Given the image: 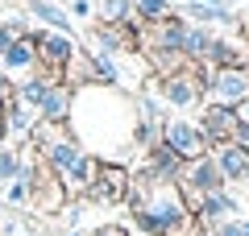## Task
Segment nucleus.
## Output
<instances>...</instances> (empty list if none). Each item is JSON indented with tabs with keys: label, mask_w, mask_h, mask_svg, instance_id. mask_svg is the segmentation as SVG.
Returning a JSON list of instances; mask_svg holds the SVG:
<instances>
[{
	"label": "nucleus",
	"mask_w": 249,
	"mask_h": 236,
	"mask_svg": "<svg viewBox=\"0 0 249 236\" xmlns=\"http://www.w3.org/2000/svg\"><path fill=\"white\" fill-rule=\"evenodd\" d=\"M178 183L196 186L199 195H220V191H229V183H224L220 166L212 162V153L199 157V162H187V166H183V178H178Z\"/></svg>",
	"instance_id": "10"
},
{
	"label": "nucleus",
	"mask_w": 249,
	"mask_h": 236,
	"mask_svg": "<svg viewBox=\"0 0 249 236\" xmlns=\"http://www.w3.org/2000/svg\"><path fill=\"white\" fill-rule=\"evenodd\" d=\"M0 116H4V137H13V141H21V145H29V133H34V124H37V112H34V108L9 104Z\"/></svg>",
	"instance_id": "16"
},
{
	"label": "nucleus",
	"mask_w": 249,
	"mask_h": 236,
	"mask_svg": "<svg viewBox=\"0 0 249 236\" xmlns=\"http://www.w3.org/2000/svg\"><path fill=\"white\" fill-rule=\"evenodd\" d=\"M46 91H50V79L46 75H29L25 83H17V104H25V108H42V100H46Z\"/></svg>",
	"instance_id": "22"
},
{
	"label": "nucleus",
	"mask_w": 249,
	"mask_h": 236,
	"mask_svg": "<svg viewBox=\"0 0 249 236\" xmlns=\"http://www.w3.org/2000/svg\"><path fill=\"white\" fill-rule=\"evenodd\" d=\"M67 236H83V232H67Z\"/></svg>",
	"instance_id": "31"
},
{
	"label": "nucleus",
	"mask_w": 249,
	"mask_h": 236,
	"mask_svg": "<svg viewBox=\"0 0 249 236\" xmlns=\"http://www.w3.org/2000/svg\"><path fill=\"white\" fill-rule=\"evenodd\" d=\"M229 219H241V203L232 199L229 191H220V195H208L204 199V207H199V216H196V228H199V236H204V232H212V228L229 224Z\"/></svg>",
	"instance_id": "9"
},
{
	"label": "nucleus",
	"mask_w": 249,
	"mask_h": 236,
	"mask_svg": "<svg viewBox=\"0 0 249 236\" xmlns=\"http://www.w3.org/2000/svg\"><path fill=\"white\" fill-rule=\"evenodd\" d=\"M204 62H208L212 70H237V67H249V58H245V46L229 42V37H216Z\"/></svg>",
	"instance_id": "17"
},
{
	"label": "nucleus",
	"mask_w": 249,
	"mask_h": 236,
	"mask_svg": "<svg viewBox=\"0 0 249 236\" xmlns=\"http://www.w3.org/2000/svg\"><path fill=\"white\" fill-rule=\"evenodd\" d=\"M158 91H162V100H166L170 108H178V112H187V108H204V75H199L196 62H187L183 70L158 79Z\"/></svg>",
	"instance_id": "3"
},
{
	"label": "nucleus",
	"mask_w": 249,
	"mask_h": 236,
	"mask_svg": "<svg viewBox=\"0 0 249 236\" xmlns=\"http://www.w3.org/2000/svg\"><path fill=\"white\" fill-rule=\"evenodd\" d=\"M0 141H4V116H0Z\"/></svg>",
	"instance_id": "29"
},
{
	"label": "nucleus",
	"mask_w": 249,
	"mask_h": 236,
	"mask_svg": "<svg viewBox=\"0 0 249 236\" xmlns=\"http://www.w3.org/2000/svg\"><path fill=\"white\" fill-rule=\"evenodd\" d=\"M129 186H133V170L129 166H112V162H100V174L91 183L88 199L83 203H104V207H116V203L129 199Z\"/></svg>",
	"instance_id": "6"
},
{
	"label": "nucleus",
	"mask_w": 249,
	"mask_h": 236,
	"mask_svg": "<svg viewBox=\"0 0 249 236\" xmlns=\"http://www.w3.org/2000/svg\"><path fill=\"white\" fill-rule=\"evenodd\" d=\"M91 236H133V232H129L124 224H104V228H96Z\"/></svg>",
	"instance_id": "24"
},
{
	"label": "nucleus",
	"mask_w": 249,
	"mask_h": 236,
	"mask_svg": "<svg viewBox=\"0 0 249 236\" xmlns=\"http://www.w3.org/2000/svg\"><path fill=\"white\" fill-rule=\"evenodd\" d=\"M34 34V29L25 25V17H13V21H4V25H0V54L9 50L13 42H17V37H29Z\"/></svg>",
	"instance_id": "23"
},
{
	"label": "nucleus",
	"mask_w": 249,
	"mask_h": 236,
	"mask_svg": "<svg viewBox=\"0 0 249 236\" xmlns=\"http://www.w3.org/2000/svg\"><path fill=\"white\" fill-rule=\"evenodd\" d=\"M245 58H249V34H245Z\"/></svg>",
	"instance_id": "30"
},
{
	"label": "nucleus",
	"mask_w": 249,
	"mask_h": 236,
	"mask_svg": "<svg viewBox=\"0 0 249 236\" xmlns=\"http://www.w3.org/2000/svg\"><path fill=\"white\" fill-rule=\"evenodd\" d=\"M196 124L204 129L208 145H224V141H232V133H237V112L232 108H216V104H204L196 116Z\"/></svg>",
	"instance_id": "8"
},
{
	"label": "nucleus",
	"mask_w": 249,
	"mask_h": 236,
	"mask_svg": "<svg viewBox=\"0 0 249 236\" xmlns=\"http://www.w3.org/2000/svg\"><path fill=\"white\" fill-rule=\"evenodd\" d=\"M71 100H75V91H71V87H62V83H50V91H46L42 108H37V120L67 124V120H71Z\"/></svg>",
	"instance_id": "14"
},
{
	"label": "nucleus",
	"mask_w": 249,
	"mask_h": 236,
	"mask_svg": "<svg viewBox=\"0 0 249 236\" xmlns=\"http://www.w3.org/2000/svg\"><path fill=\"white\" fill-rule=\"evenodd\" d=\"M232 145L249 153V124H237V133H232Z\"/></svg>",
	"instance_id": "25"
},
{
	"label": "nucleus",
	"mask_w": 249,
	"mask_h": 236,
	"mask_svg": "<svg viewBox=\"0 0 249 236\" xmlns=\"http://www.w3.org/2000/svg\"><path fill=\"white\" fill-rule=\"evenodd\" d=\"M100 25H137L133 21V0H100Z\"/></svg>",
	"instance_id": "21"
},
{
	"label": "nucleus",
	"mask_w": 249,
	"mask_h": 236,
	"mask_svg": "<svg viewBox=\"0 0 249 236\" xmlns=\"http://www.w3.org/2000/svg\"><path fill=\"white\" fill-rule=\"evenodd\" d=\"M34 34H37V29H34ZM34 34H29V37H17L9 50L0 54V70H4V75H17V70L37 75V46H34Z\"/></svg>",
	"instance_id": "12"
},
{
	"label": "nucleus",
	"mask_w": 249,
	"mask_h": 236,
	"mask_svg": "<svg viewBox=\"0 0 249 236\" xmlns=\"http://www.w3.org/2000/svg\"><path fill=\"white\" fill-rule=\"evenodd\" d=\"M71 13H75V17H83V21H88V17H91V4H88V0H71Z\"/></svg>",
	"instance_id": "26"
},
{
	"label": "nucleus",
	"mask_w": 249,
	"mask_h": 236,
	"mask_svg": "<svg viewBox=\"0 0 249 236\" xmlns=\"http://www.w3.org/2000/svg\"><path fill=\"white\" fill-rule=\"evenodd\" d=\"M67 129L91 157L112 162V166H129V157L137 153V100L124 96L121 87L88 83L71 100Z\"/></svg>",
	"instance_id": "1"
},
{
	"label": "nucleus",
	"mask_w": 249,
	"mask_h": 236,
	"mask_svg": "<svg viewBox=\"0 0 249 236\" xmlns=\"http://www.w3.org/2000/svg\"><path fill=\"white\" fill-rule=\"evenodd\" d=\"M212 153V162L220 166V174H224V183H249V153L245 149H237L232 141H224V145H212L208 149Z\"/></svg>",
	"instance_id": "11"
},
{
	"label": "nucleus",
	"mask_w": 249,
	"mask_h": 236,
	"mask_svg": "<svg viewBox=\"0 0 249 236\" xmlns=\"http://www.w3.org/2000/svg\"><path fill=\"white\" fill-rule=\"evenodd\" d=\"M34 46H37V75H46L50 83H62V70L75 58V42L67 34H54V29H37Z\"/></svg>",
	"instance_id": "4"
},
{
	"label": "nucleus",
	"mask_w": 249,
	"mask_h": 236,
	"mask_svg": "<svg viewBox=\"0 0 249 236\" xmlns=\"http://www.w3.org/2000/svg\"><path fill=\"white\" fill-rule=\"evenodd\" d=\"M175 17V4L170 0H133V21L137 25H154V21Z\"/></svg>",
	"instance_id": "20"
},
{
	"label": "nucleus",
	"mask_w": 249,
	"mask_h": 236,
	"mask_svg": "<svg viewBox=\"0 0 249 236\" xmlns=\"http://www.w3.org/2000/svg\"><path fill=\"white\" fill-rule=\"evenodd\" d=\"M29 157H34V149L29 145H13V141H0V191L9 183H17L21 170L29 166Z\"/></svg>",
	"instance_id": "15"
},
{
	"label": "nucleus",
	"mask_w": 249,
	"mask_h": 236,
	"mask_svg": "<svg viewBox=\"0 0 249 236\" xmlns=\"http://www.w3.org/2000/svg\"><path fill=\"white\" fill-rule=\"evenodd\" d=\"M162 145H166L183 166L208 157V149H212L208 137H204V129H199L191 116H170V120H162Z\"/></svg>",
	"instance_id": "2"
},
{
	"label": "nucleus",
	"mask_w": 249,
	"mask_h": 236,
	"mask_svg": "<svg viewBox=\"0 0 249 236\" xmlns=\"http://www.w3.org/2000/svg\"><path fill=\"white\" fill-rule=\"evenodd\" d=\"M232 112H237V124H249V100H241Z\"/></svg>",
	"instance_id": "27"
},
{
	"label": "nucleus",
	"mask_w": 249,
	"mask_h": 236,
	"mask_svg": "<svg viewBox=\"0 0 249 236\" xmlns=\"http://www.w3.org/2000/svg\"><path fill=\"white\" fill-rule=\"evenodd\" d=\"M241 100H249V75H245V67H237V70H212V75L204 79V104L237 108Z\"/></svg>",
	"instance_id": "5"
},
{
	"label": "nucleus",
	"mask_w": 249,
	"mask_h": 236,
	"mask_svg": "<svg viewBox=\"0 0 249 236\" xmlns=\"http://www.w3.org/2000/svg\"><path fill=\"white\" fill-rule=\"evenodd\" d=\"M67 203H71V199H67V191H62V178L46 166L42 157H34V211H42V216H58Z\"/></svg>",
	"instance_id": "7"
},
{
	"label": "nucleus",
	"mask_w": 249,
	"mask_h": 236,
	"mask_svg": "<svg viewBox=\"0 0 249 236\" xmlns=\"http://www.w3.org/2000/svg\"><path fill=\"white\" fill-rule=\"evenodd\" d=\"M25 4H29V13H34V17L46 21V29H54V34H67V37H71V21L62 17L58 4H50V0H25Z\"/></svg>",
	"instance_id": "19"
},
{
	"label": "nucleus",
	"mask_w": 249,
	"mask_h": 236,
	"mask_svg": "<svg viewBox=\"0 0 249 236\" xmlns=\"http://www.w3.org/2000/svg\"><path fill=\"white\" fill-rule=\"evenodd\" d=\"M212 42H216L212 29H204V25H187V34H183V58H187V62H204L208 50H212Z\"/></svg>",
	"instance_id": "18"
},
{
	"label": "nucleus",
	"mask_w": 249,
	"mask_h": 236,
	"mask_svg": "<svg viewBox=\"0 0 249 236\" xmlns=\"http://www.w3.org/2000/svg\"><path fill=\"white\" fill-rule=\"evenodd\" d=\"M96 42L104 54H137V25H96Z\"/></svg>",
	"instance_id": "13"
},
{
	"label": "nucleus",
	"mask_w": 249,
	"mask_h": 236,
	"mask_svg": "<svg viewBox=\"0 0 249 236\" xmlns=\"http://www.w3.org/2000/svg\"><path fill=\"white\" fill-rule=\"evenodd\" d=\"M237 29H241V34H249V13H237Z\"/></svg>",
	"instance_id": "28"
}]
</instances>
